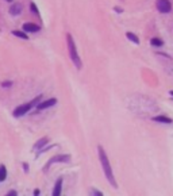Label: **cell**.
<instances>
[{
    "instance_id": "cell-1",
    "label": "cell",
    "mask_w": 173,
    "mask_h": 196,
    "mask_svg": "<svg viewBox=\"0 0 173 196\" xmlns=\"http://www.w3.org/2000/svg\"><path fill=\"white\" fill-rule=\"evenodd\" d=\"M97 154H99V160H100V164H102V168H103V172H104V176L107 181L112 185V188H118V183H116V179L114 176V171H112V166H111V161L106 153V150L103 149L102 145L97 146Z\"/></svg>"
},
{
    "instance_id": "cell-2",
    "label": "cell",
    "mask_w": 173,
    "mask_h": 196,
    "mask_svg": "<svg viewBox=\"0 0 173 196\" xmlns=\"http://www.w3.org/2000/svg\"><path fill=\"white\" fill-rule=\"evenodd\" d=\"M66 43H68V50H69V57H71L72 62L75 64V66L77 69H81L83 68V62H81V58L79 55V51H77V47H76V43H75V39L71 34H66Z\"/></svg>"
},
{
    "instance_id": "cell-3",
    "label": "cell",
    "mask_w": 173,
    "mask_h": 196,
    "mask_svg": "<svg viewBox=\"0 0 173 196\" xmlns=\"http://www.w3.org/2000/svg\"><path fill=\"white\" fill-rule=\"evenodd\" d=\"M41 99H42V95H38L35 99H32L31 102H28V103H24V104H20V106H18L14 110L12 115L15 116V118H20V116L26 115V114H27V112H30V110L32 108V107H35V106L38 104L39 102H41Z\"/></svg>"
},
{
    "instance_id": "cell-4",
    "label": "cell",
    "mask_w": 173,
    "mask_h": 196,
    "mask_svg": "<svg viewBox=\"0 0 173 196\" xmlns=\"http://www.w3.org/2000/svg\"><path fill=\"white\" fill-rule=\"evenodd\" d=\"M72 160L71 154H57V156L51 157L49 161L45 164V168H43V172H47V169L50 168L53 164H69Z\"/></svg>"
},
{
    "instance_id": "cell-5",
    "label": "cell",
    "mask_w": 173,
    "mask_h": 196,
    "mask_svg": "<svg viewBox=\"0 0 173 196\" xmlns=\"http://www.w3.org/2000/svg\"><path fill=\"white\" fill-rule=\"evenodd\" d=\"M156 7H157V10L162 14H169L172 11V3L169 2V0H157Z\"/></svg>"
},
{
    "instance_id": "cell-6",
    "label": "cell",
    "mask_w": 173,
    "mask_h": 196,
    "mask_svg": "<svg viewBox=\"0 0 173 196\" xmlns=\"http://www.w3.org/2000/svg\"><path fill=\"white\" fill-rule=\"evenodd\" d=\"M56 104H57V99L56 98H50V99H47V100L39 102L35 107H37V110H38V111H42V110L50 108V107H53V106H56Z\"/></svg>"
},
{
    "instance_id": "cell-7",
    "label": "cell",
    "mask_w": 173,
    "mask_h": 196,
    "mask_svg": "<svg viewBox=\"0 0 173 196\" xmlns=\"http://www.w3.org/2000/svg\"><path fill=\"white\" fill-rule=\"evenodd\" d=\"M62 184H64V177H58L57 181L54 183L51 196H61V194H62Z\"/></svg>"
},
{
    "instance_id": "cell-8",
    "label": "cell",
    "mask_w": 173,
    "mask_h": 196,
    "mask_svg": "<svg viewBox=\"0 0 173 196\" xmlns=\"http://www.w3.org/2000/svg\"><path fill=\"white\" fill-rule=\"evenodd\" d=\"M39 30H41V27H39L38 24H35V23H31V22L24 23L23 27H22V31H24L26 34H27V33H37Z\"/></svg>"
},
{
    "instance_id": "cell-9",
    "label": "cell",
    "mask_w": 173,
    "mask_h": 196,
    "mask_svg": "<svg viewBox=\"0 0 173 196\" xmlns=\"http://www.w3.org/2000/svg\"><path fill=\"white\" fill-rule=\"evenodd\" d=\"M152 120H153V122H157V123H162V124H172V123H173V120H172L169 116H167V115H156V116H152Z\"/></svg>"
},
{
    "instance_id": "cell-10",
    "label": "cell",
    "mask_w": 173,
    "mask_h": 196,
    "mask_svg": "<svg viewBox=\"0 0 173 196\" xmlns=\"http://www.w3.org/2000/svg\"><path fill=\"white\" fill-rule=\"evenodd\" d=\"M47 143H49V137H42L41 139H38L35 143H34V146H32V150H41V149H43Z\"/></svg>"
},
{
    "instance_id": "cell-11",
    "label": "cell",
    "mask_w": 173,
    "mask_h": 196,
    "mask_svg": "<svg viewBox=\"0 0 173 196\" xmlns=\"http://www.w3.org/2000/svg\"><path fill=\"white\" fill-rule=\"evenodd\" d=\"M8 12H10L12 16L20 15V12H22V4H19V3H16V4H12V6L10 7Z\"/></svg>"
},
{
    "instance_id": "cell-12",
    "label": "cell",
    "mask_w": 173,
    "mask_h": 196,
    "mask_svg": "<svg viewBox=\"0 0 173 196\" xmlns=\"http://www.w3.org/2000/svg\"><path fill=\"white\" fill-rule=\"evenodd\" d=\"M126 38H127L128 41H131L132 43H135V45H138V43H139V38H138V37L134 34V33H130V31H127V33H126Z\"/></svg>"
},
{
    "instance_id": "cell-13",
    "label": "cell",
    "mask_w": 173,
    "mask_h": 196,
    "mask_svg": "<svg viewBox=\"0 0 173 196\" xmlns=\"http://www.w3.org/2000/svg\"><path fill=\"white\" fill-rule=\"evenodd\" d=\"M12 35H15V37H18V38H20V39H24V41L28 39V35L26 34L24 31H20V30H12Z\"/></svg>"
},
{
    "instance_id": "cell-14",
    "label": "cell",
    "mask_w": 173,
    "mask_h": 196,
    "mask_svg": "<svg viewBox=\"0 0 173 196\" xmlns=\"http://www.w3.org/2000/svg\"><path fill=\"white\" fill-rule=\"evenodd\" d=\"M7 168L4 165H0V183L2 181H6V179H7Z\"/></svg>"
},
{
    "instance_id": "cell-15",
    "label": "cell",
    "mask_w": 173,
    "mask_h": 196,
    "mask_svg": "<svg viewBox=\"0 0 173 196\" xmlns=\"http://www.w3.org/2000/svg\"><path fill=\"white\" fill-rule=\"evenodd\" d=\"M150 45L154 46V47H161L164 45V41L160 39V38H152L150 39Z\"/></svg>"
},
{
    "instance_id": "cell-16",
    "label": "cell",
    "mask_w": 173,
    "mask_h": 196,
    "mask_svg": "<svg viewBox=\"0 0 173 196\" xmlns=\"http://www.w3.org/2000/svg\"><path fill=\"white\" fill-rule=\"evenodd\" d=\"M91 196H104L102 191H99L97 188H92L91 189Z\"/></svg>"
},
{
    "instance_id": "cell-17",
    "label": "cell",
    "mask_w": 173,
    "mask_h": 196,
    "mask_svg": "<svg viewBox=\"0 0 173 196\" xmlns=\"http://www.w3.org/2000/svg\"><path fill=\"white\" fill-rule=\"evenodd\" d=\"M30 8H31V11H32L34 14H37V15H39V11H38V8H37L35 3H31V4H30Z\"/></svg>"
},
{
    "instance_id": "cell-18",
    "label": "cell",
    "mask_w": 173,
    "mask_h": 196,
    "mask_svg": "<svg viewBox=\"0 0 173 196\" xmlns=\"http://www.w3.org/2000/svg\"><path fill=\"white\" fill-rule=\"evenodd\" d=\"M12 85V81H4V83H2V87L3 88H8Z\"/></svg>"
},
{
    "instance_id": "cell-19",
    "label": "cell",
    "mask_w": 173,
    "mask_h": 196,
    "mask_svg": "<svg viewBox=\"0 0 173 196\" xmlns=\"http://www.w3.org/2000/svg\"><path fill=\"white\" fill-rule=\"evenodd\" d=\"M6 196H18V192H16L15 189H11V191L7 192V195H6Z\"/></svg>"
},
{
    "instance_id": "cell-20",
    "label": "cell",
    "mask_w": 173,
    "mask_h": 196,
    "mask_svg": "<svg viewBox=\"0 0 173 196\" xmlns=\"http://www.w3.org/2000/svg\"><path fill=\"white\" fill-rule=\"evenodd\" d=\"M23 169H24V172L27 173V172H28V164H26V162H23Z\"/></svg>"
},
{
    "instance_id": "cell-21",
    "label": "cell",
    "mask_w": 173,
    "mask_h": 196,
    "mask_svg": "<svg viewBox=\"0 0 173 196\" xmlns=\"http://www.w3.org/2000/svg\"><path fill=\"white\" fill-rule=\"evenodd\" d=\"M34 196H41V191H39V189H35V191H34Z\"/></svg>"
},
{
    "instance_id": "cell-22",
    "label": "cell",
    "mask_w": 173,
    "mask_h": 196,
    "mask_svg": "<svg viewBox=\"0 0 173 196\" xmlns=\"http://www.w3.org/2000/svg\"><path fill=\"white\" fill-rule=\"evenodd\" d=\"M114 8H115V11H116V12H123V10L120 8V7H114Z\"/></svg>"
},
{
    "instance_id": "cell-23",
    "label": "cell",
    "mask_w": 173,
    "mask_h": 196,
    "mask_svg": "<svg viewBox=\"0 0 173 196\" xmlns=\"http://www.w3.org/2000/svg\"><path fill=\"white\" fill-rule=\"evenodd\" d=\"M169 95H171L172 98H173V91H169Z\"/></svg>"
},
{
    "instance_id": "cell-24",
    "label": "cell",
    "mask_w": 173,
    "mask_h": 196,
    "mask_svg": "<svg viewBox=\"0 0 173 196\" xmlns=\"http://www.w3.org/2000/svg\"><path fill=\"white\" fill-rule=\"evenodd\" d=\"M7 2H12V0H7Z\"/></svg>"
}]
</instances>
